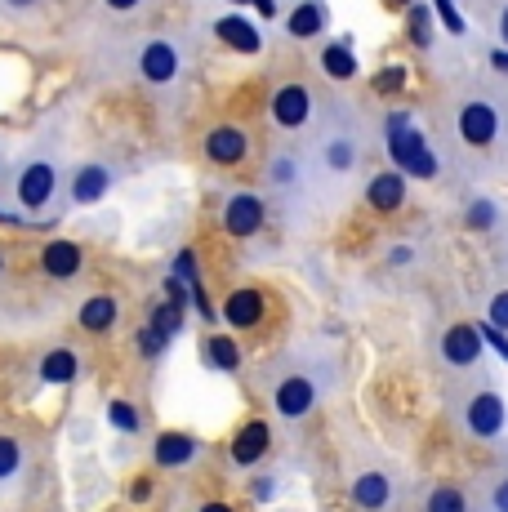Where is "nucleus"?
I'll return each instance as SVG.
<instances>
[{
  "label": "nucleus",
  "instance_id": "nucleus-41",
  "mask_svg": "<svg viewBox=\"0 0 508 512\" xmlns=\"http://www.w3.org/2000/svg\"><path fill=\"white\" fill-rule=\"evenodd\" d=\"M491 67H495V72H508V49L504 45L491 49Z\"/></svg>",
  "mask_w": 508,
  "mask_h": 512
},
{
  "label": "nucleus",
  "instance_id": "nucleus-48",
  "mask_svg": "<svg viewBox=\"0 0 508 512\" xmlns=\"http://www.w3.org/2000/svg\"><path fill=\"white\" fill-rule=\"evenodd\" d=\"M0 272H5V254H0Z\"/></svg>",
  "mask_w": 508,
  "mask_h": 512
},
{
  "label": "nucleus",
  "instance_id": "nucleus-39",
  "mask_svg": "<svg viewBox=\"0 0 508 512\" xmlns=\"http://www.w3.org/2000/svg\"><path fill=\"white\" fill-rule=\"evenodd\" d=\"M272 486H277V481L259 477V481H250V495H254V499H272Z\"/></svg>",
  "mask_w": 508,
  "mask_h": 512
},
{
  "label": "nucleus",
  "instance_id": "nucleus-14",
  "mask_svg": "<svg viewBox=\"0 0 508 512\" xmlns=\"http://www.w3.org/2000/svg\"><path fill=\"white\" fill-rule=\"evenodd\" d=\"M214 36H219L223 45L232 49V54H259L263 49V32H259V23L246 14H219V23H214Z\"/></svg>",
  "mask_w": 508,
  "mask_h": 512
},
{
  "label": "nucleus",
  "instance_id": "nucleus-8",
  "mask_svg": "<svg viewBox=\"0 0 508 512\" xmlns=\"http://www.w3.org/2000/svg\"><path fill=\"white\" fill-rule=\"evenodd\" d=\"M263 219H268V210H263V196H254V192H232L228 205H223V232L237 236V241L259 232Z\"/></svg>",
  "mask_w": 508,
  "mask_h": 512
},
{
  "label": "nucleus",
  "instance_id": "nucleus-11",
  "mask_svg": "<svg viewBox=\"0 0 508 512\" xmlns=\"http://www.w3.org/2000/svg\"><path fill=\"white\" fill-rule=\"evenodd\" d=\"M317 161H321V170H326V174H335V179H348V174H353L357 165H361V143H357V134H348V130L326 134V139H321Z\"/></svg>",
  "mask_w": 508,
  "mask_h": 512
},
{
  "label": "nucleus",
  "instance_id": "nucleus-18",
  "mask_svg": "<svg viewBox=\"0 0 508 512\" xmlns=\"http://www.w3.org/2000/svg\"><path fill=\"white\" fill-rule=\"evenodd\" d=\"M121 321V299L116 294H90V299L76 308V326L85 334H112Z\"/></svg>",
  "mask_w": 508,
  "mask_h": 512
},
{
  "label": "nucleus",
  "instance_id": "nucleus-47",
  "mask_svg": "<svg viewBox=\"0 0 508 512\" xmlns=\"http://www.w3.org/2000/svg\"><path fill=\"white\" fill-rule=\"evenodd\" d=\"M397 5H415V0H397Z\"/></svg>",
  "mask_w": 508,
  "mask_h": 512
},
{
  "label": "nucleus",
  "instance_id": "nucleus-13",
  "mask_svg": "<svg viewBox=\"0 0 508 512\" xmlns=\"http://www.w3.org/2000/svg\"><path fill=\"white\" fill-rule=\"evenodd\" d=\"M308 116H312L308 85L290 81V85H281V90L272 94V121H277L281 130H299V125H308Z\"/></svg>",
  "mask_w": 508,
  "mask_h": 512
},
{
  "label": "nucleus",
  "instance_id": "nucleus-34",
  "mask_svg": "<svg viewBox=\"0 0 508 512\" xmlns=\"http://www.w3.org/2000/svg\"><path fill=\"white\" fill-rule=\"evenodd\" d=\"M174 281L197 285V254H192V250H183L179 259H174Z\"/></svg>",
  "mask_w": 508,
  "mask_h": 512
},
{
  "label": "nucleus",
  "instance_id": "nucleus-45",
  "mask_svg": "<svg viewBox=\"0 0 508 512\" xmlns=\"http://www.w3.org/2000/svg\"><path fill=\"white\" fill-rule=\"evenodd\" d=\"M500 45L508 49V5L500 9Z\"/></svg>",
  "mask_w": 508,
  "mask_h": 512
},
{
  "label": "nucleus",
  "instance_id": "nucleus-5",
  "mask_svg": "<svg viewBox=\"0 0 508 512\" xmlns=\"http://www.w3.org/2000/svg\"><path fill=\"white\" fill-rule=\"evenodd\" d=\"M482 334H477L473 321H459L442 334V343H437V352H442V361L451 370H477V361H482Z\"/></svg>",
  "mask_w": 508,
  "mask_h": 512
},
{
  "label": "nucleus",
  "instance_id": "nucleus-4",
  "mask_svg": "<svg viewBox=\"0 0 508 512\" xmlns=\"http://www.w3.org/2000/svg\"><path fill=\"white\" fill-rule=\"evenodd\" d=\"M348 499H353L357 512H388L397 499V481L388 477L384 468H366L353 477V486H348Z\"/></svg>",
  "mask_w": 508,
  "mask_h": 512
},
{
  "label": "nucleus",
  "instance_id": "nucleus-9",
  "mask_svg": "<svg viewBox=\"0 0 508 512\" xmlns=\"http://www.w3.org/2000/svg\"><path fill=\"white\" fill-rule=\"evenodd\" d=\"M455 130H459V139H464V143L486 147V143L495 139V134H500V112H495L491 103H482V98H473V103L459 107Z\"/></svg>",
  "mask_w": 508,
  "mask_h": 512
},
{
  "label": "nucleus",
  "instance_id": "nucleus-21",
  "mask_svg": "<svg viewBox=\"0 0 508 512\" xmlns=\"http://www.w3.org/2000/svg\"><path fill=\"white\" fill-rule=\"evenodd\" d=\"M81 379V357H76L72 348H50L41 357V383H50V388H67V383Z\"/></svg>",
  "mask_w": 508,
  "mask_h": 512
},
{
  "label": "nucleus",
  "instance_id": "nucleus-24",
  "mask_svg": "<svg viewBox=\"0 0 508 512\" xmlns=\"http://www.w3.org/2000/svg\"><path fill=\"white\" fill-rule=\"evenodd\" d=\"M357 67H361V63H357V54H353V45H348V41L321 49V72L335 76V81H353Z\"/></svg>",
  "mask_w": 508,
  "mask_h": 512
},
{
  "label": "nucleus",
  "instance_id": "nucleus-28",
  "mask_svg": "<svg viewBox=\"0 0 508 512\" xmlns=\"http://www.w3.org/2000/svg\"><path fill=\"white\" fill-rule=\"evenodd\" d=\"M107 423H112L116 432H139V428H143L139 410H134L130 401H121V397H112V401H107Z\"/></svg>",
  "mask_w": 508,
  "mask_h": 512
},
{
  "label": "nucleus",
  "instance_id": "nucleus-27",
  "mask_svg": "<svg viewBox=\"0 0 508 512\" xmlns=\"http://www.w3.org/2000/svg\"><path fill=\"white\" fill-rule=\"evenodd\" d=\"M464 223H468V232H491L495 223H500V210H495V201H486V196H477V201H468Z\"/></svg>",
  "mask_w": 508,
  "mask_h": 512
},
{
  "label": "nucleus",
  "instance_id": "nucleus-20",
  "mask_svg": "<svg viewBox=\"0 0 508 512\" xmlns=\"http://www.w3.org/2000/svg\"><path fill=\"white\" fill-rule=\"evenodd\" d=\"M107 192H112V170H107L103 161L76 165V174H72V201L76 205H94V201H103Z\"/></svg>",
  "mask_w": 508,
  "mask_h": 512
},
{
  "label": "nucleus",
  "instance_id": "nucleus-31",
  "mask_svg": "<svg viewBox=\"0 0 508 512\" xmlns=\"http://www.w3.org/2000/svg\"><path fill=\"white\" fill-rule=\"evenodd\" d=\"M486 321H491L495 330L508 334V290H495L491 303H486Z\"/></svg>",
  "mask_w": 508,
  "mask_h": 512
},
{
  "label": "nucleus",
  "instance_id": "nucleus-36",
  "mask_svg": "<svg viewBox=\"0 0 508 512\" xmlns=\"http://www.w3.org/2000/svg\"><path fill=\"white\" fill-rule=\"evenodd\" d=\"M491 512H508V477H500L491 486Z\"/></svg>",
  "mask_w": 508,
  "mask_h": 512
},
{
  "label": "nucleus",
  "instance_id": "nucleus-44",
  "mask_svg": "<svg viewBox=\"0 0 508 512\" xmlns=\"http://www.w3.org/2000/svg\"><path fill=\"white\" fill-rule=\"evenodd\" d=\"M250 5L259 9V18H272V14H277V5H272V0H250Z\"/></svg>",
  "mask_w": 508,
  "mask_h": 512
},
{
  "label": "nucleus",
  "instance_id": "nucleus-43",
  "mask_svg": "<svg viewBox=\"0 0 508 512\" xmlns=\"http://www.w3.org/2000/svg\"><path fill=\"white\" fill-rule=\"evenodd\" d=\"M103 5H107V9H116V14H125V9H139L143 0H103Z\"/></svg>",
  "mask_w": 508,
  "mask_h": 512
},
{
  "label": "nucleus",
  "instance_id": "nucleus-38",
  "mask_svg": "<svg viewBox=\"0 0 508 512\" xmlns=\"http://www.w3.org/2000/svg\"><path fill=\"white\" fill-rule=\"evenodd\" d=\"M410 259H415L410 245H393V250H388V263H393V268H402V263H410Z\"/></svg>",
  "mask_w": 508,
  "mask_h": 512
},
{
  "label": "nucleus",
  "instance_id": "nucleus-12",
  "mask_svg": "<svg viewBox=\"0 0 508 512\" xmlns=\"http://www.w3.org/2000/svg\"><path fill=\"white\" fill-rule=\"evenodd\" d=\"M219 312L232 330H254L263 317H268V294L254 290V285H241V290H232L228 299H223Z\"/></svg>",
  "mask_w": 508,
  "mask_h": 512
},
{
  "label": "nucleus",
  "instance_id": "nucleus-17",
  "mask_svg": "<svg viewBox=\"0 0 508 512\" xmlns=\"http://www.w3.org/2000/svg\"><path fill=\"white\" fill-rule=\"evenodd\" d=\"M139 72L148 85H170L179 76V49L170 41H148L139 49Z\"/></svg>",
  "mask_w": 508,
  "mask_h": 512
},
{
  "label": "nucleus",
  "instance_id": "nucleus-25",
  "mask_svg": "<svg viewBox=\"0 0 508 512\" xmlns=\"http://www.w3.org/2000/svg\"><path fill=\"white\" fill-rule=\"evenodd\" d=\"M424 512H468V495L459 486H451V481H442V486L428 490Z\"/></svg>",
  "mask_w": 508,
  "mask_h": 512
},
{
  "label": "nucleus",
  "instance_id": "nucleus-35",
  "mask_svg": "<svg viewBox=\"0 0 508 512\" xmlns=\"http://www.w3.org/2000/svg\"><path fill=\"white\" fill-rule=\"evenodd\" d=\"M477 334H482V343H491V348L508 361V334H504V330H495L491 321H482V326H477Z\"/></svg>",
  "mask_w": 508,
  "mask_h": 512
},
{
  "label": "nucleus",
  "instance_id": "nucleus-10",
  "mask_svg": "<svg viewBox=\"0 0 508 512\" xmlns=\"http://www.w3.org/2000/svg\"><path fill=\"white\" fill-rule=\"evenodd\" d=\"M201 459V441L192 437V432H179V428H170V432H156V441H152V464L156 468H188V464H197Z\"/></svg>",
  "mask_w": 508,
  "mask_h": 512
},
{
  "label": "nucleus",
  "instance_id": "nucleus-15",
  "mask_svg": "<svg viewBox=\"0 0 508 512\" xmlns=\"http://www.w3.org/2000/svg\"><path fill=\"white\" fill-rule=\"evenodd\" d=\"M81 268H85V250L76 241H67V236H54V241L41 250V272L45 277L72 281V277H81Z\"/></svg>",
  "mask_w": 508,
  "mask_h": 512
},
{
  "label": "nucleus",
  "instance_id": "nucleus-29",
  "mask_svg": "<svg viewBox=\"0 0 508 512\" xmlns=\"http://www.w3.org/2000/svg\"><path fill=\"white\" fill-rule=\"evenodd\" d=\"M410 41H415V49L433 45V9L428 5H410Z\"/></svg>",
  "mask_w": 508,
  "mask_h": 512
},
{
  "label": "nucleus",
  "instance_id": "nucleus-42",
  "mask_svg": "<svg viewBox=\"0 0 508 512\" xmlns=\"http://www.w3.org/2000/svg\"><path fill=\"white\" fill-rule=\"evenodd\" d=\"M197 512H237V508H232L228 499H210V504H201Z\"/></svg>",
  "mask_w": 508,
  "mask_h": 512
},
{
  "label": "nucleus",
  "instance_id": "nucleus-6",
  "mask_svg": "<svg viewBox=\"0 0 508 512\" xmlns=\"http://www.w3.org/2000/svg\"><path fill=\"white\" fill-rule=\"evenodd\" d=\"M268 450H272V428L263 419H246L237 432H232V441H228V459L237 468L263 464V459H268Z\"/></svg>",
  "mask_w": 508,
  "mask_h": 512
},
{
  "label": "nucleus",
  "instance_id": "nucleus-37",
  "mask_svg": "<svg viewBox=\"0 0 508 512\" xmlns=\"http://www.w3.org/2000/svg\"><path fill=\"white\" fill-rule=\"evenodd\" d=\"M130 486H134L130 499H134V504H143V499H152V486H156V481H152V477H134Z\"/></svg>",
  "mask_w": 508,
  "mask_h": 512
},
{
  "label": "nucleus",
  "instance_id": "nucleus-1",
  "mask_svg": "<svg viewBox=\"0 0 508 512\" xmlns=\"http://www.w3.org/2000/svg\"><path fill=\"white\" fill-rule=\"evenodd\" d=\"M335 388V370H326V361L308 357H286L268 370V397L286 423L308 419L312 410L326 401V392Z\"/></svg>",
  "mask_w": 508,
  "mask_h": 512
},
{
  "label": "nucleus",
  "instance_id": "nucleus-2",
  "mask_svg": "<svg viewBox=\"0 0 508 512\" xmlns=\"http://www.w3.org/2000/svg\"><path fill=\"white\" fill-rule=\"evenodd\" d=\"M451 415L473 441H495L508 428V406L486 374H473V379L451 392Z\"/></svg>",
  "mask_w": 508,
  "mask_h": 512
},
{
  "label": "nucleus",
  "instance_id": "nucleus-30",
  "mask_svg": "<svg viewBox=\"0 0 508 512\" xmlns=\"http://www.w3.org/2000/svg\"><path fill=\"white\" fill-rule=\"evenodd\" d=\"M134 343H139V357H161V352L170 348V339H165L161 330H152V326H143V330H139V339H134Z\"/></svg>",
  "mask_w": 508,
  "mask_h": 512
},
{
  "label": "nucleus",
  "instance_id": "nucleus-22",
  "mask_svg": "<svg viewBox=\"0 0 508 512\" xmlns=\"http://www.w3.org/2000/svg\"><path fill=\"white\" fill-rule=\"evenodd\" d=\"M326 5L321 0H304L299 9H290V18H286V32L290 36H299V41H312V36H321L326 32Z\"/></svg>",
  "mask_w": 508,
  "mask_h": 512
},
{
  "label": "nucleus",
  "instance_id": "nucleus-7",
  "mask_svg": "<svg viewBox=\"0 0 508 512\" xmlns=\"http://www.w3.org/2000/svg\"><path fill=\"white\" fill-rule=\"evenodd\" d=\"M424 152H428L424 130H415L406 112H388V156H393V165H397V170L406 174L410 165H415Z\"/></svg>",
  "mask_w": 508,
  "mask_h": 512
},
{
  "label": "nucleus",
  "instance_id": "nucleus-46",
  "mask_svg": "<svg viewBox=\"0 0 508 512\" xmlns=\"http://www.w3.org/2000/svg\"><path fill=\"white\" fill-rule=\"evenodd\" d=\"M9 5H14V9H32L36 0H9Z\"/></svg>",
  "mask_w": 508,
  "mask_h": 512
},
{
  "label": "nucleus",
  "instance_id": "nucleus-19",
  "mask_svg": "<svg viewBox=\"0 0 508 512\" xmlns=\"http://www.w3.org/2000/svg\"><path fill=\"white\" fill-rule=\"evenodd\" d=\"M366 201H370V210H379V214L402 210L406 205V174L402 170H379L375 179L366 183Z\"/></svg>",
  "mask_w": 508,
  "mask_h": 512
},
{
  "label": "nucleus",
  "instance_id": "nucleus-3",
  "mask_svg": "<svg viewBox=\"0 0 508 512\" xmlns=\"http://www.w3.org/2000/svg\"><path fill=\"white\" fill-rule=\"evenodd\" d=\"M18 205H23L27 214H41L45 205L54 201L58 192V165L50 161V156H41V161H27L23 174H18Z\"/></svg>",
  "mask_w": 508,
  "mask_h": 512
},
{
  "label": "nucleus",
  "instance_id": "nucleus-32",
  "mask_svg": "<svg viewBox=\"0 0 508 512\" xmlns=\"http://www.w3.org/2000/svg\"><path fill=\"white\" fill-rule=\"evenodd\" d=\"M433 9H437V23L446 27L451 36H464V18H459V9L451 5V0H433Z\"/></svg>",
  "mask_w": 508,
  "mask_h": 512
},
{
  "label": "nucleus",
  "instance_id": "nucleus-40",
  "mask_svg": "<svg viewBox=\"0 0 508 512\" xmlns=\"http://www.w3.org/2000/svg\"><path fill=\"white\" fill-rule=\"evenodd\" d=\"M375 85H379V90H393V85H402V67H388V72L379 76Z\"/></svg>",
  "mask_w": 508,
  "mask_h": 512
},
{
  "label": "nucleus",
  "instance_id": "nucleus-16",
  "mask_svg": "<svg viewBox=\"0 0 508 512\" xmlns=\"http://www.w3.org/2000/svg\"><path fill=\"white\" fill-rule=\"evenodd\" d=\"M250 152V139L241 125H214L210 134H205V156H210L214 165H241Z\"/></svg>",
  "mask_w": 508,
  "mask_h": 512
},
{
  "label": "nucleus",
  "instance_id": "nucleus-23",
  "mask_svg": "<svg viewBox=\"0 0 508 512\" xmlns=\"http://www.w3.org/2000/svg\"><path fill=\"white\" fill-rule=\"evenodd\" d=\"M205 361L223 374H237L241 370V343L232 334H210L205 339Z\"/></svg>",
  "mask_w": 508,
  "mask_h": 512
},
{
  "label": "nucleus",
  "instance_id": "nucleus-26",
  "mask_svg": "<svg viewBox=\"0 0 508 512\" xmlns=\"http://www.w3.org/2000/svg\"><path fill=\"white\" fill-rule=\"evenodd\" d=\"M18 472H23V441L14 432H0V486H9Z\"/></svg>",
  "mask_w": 508,
  "mask_h": 512
},
{
  "label": "nucleus",
  "instance_id": "nucleus-33",
  "mask_svg": "<svg viewBox=\"0 0 508 512\" xmlns=\"http://www.w3.org/2000/svg\"><path fill=\"white\" fill-rule=\"evenodd\" d=\"M272 183H281V187H286V183H295L299 179V161H290V156H272Z\"/></svg>",
  "mask_w": 508,
  "mask_h": 512
}]
</instances>
